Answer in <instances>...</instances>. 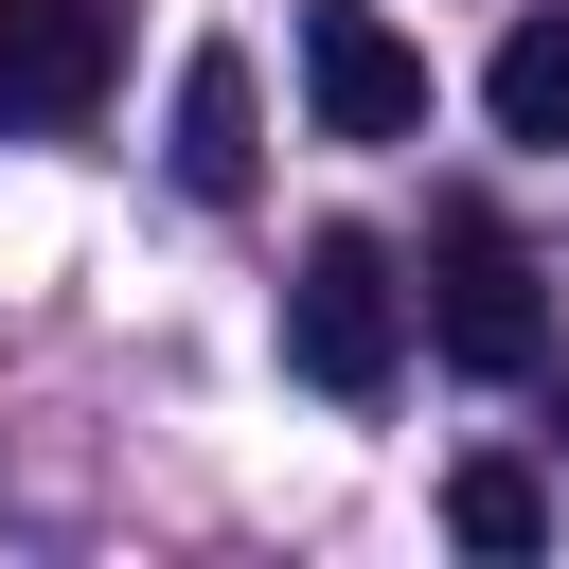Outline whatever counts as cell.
<instances>
[{"instance_id": "cell-1", "label": "cell", "mask_w": 569, "mask_h": 569, "mask_svg": "<svg viewBox=\"0 0 569 569\" xmlns=\"http://www.w3.org/2000/svg\"><path fill=\"white\" fill-rule=\"evenodd\" d=\"M427 356H445V373H480V391L551 373V267H533L480 196H445V213H427Z\"/></svg>"}, {"instance_id": "cell-2", "label": "cell", "mask_w": 569, "mask_h": 569, "mask_svg": "<svg viewBox=\"0 0 569 569\" xmlns=\"http://www.w3.org/2000/svg\"><path fill=\"white\" fill-rule=\"evenodd\" d=\"M284 373H302V391H338V409H373V391L409 373L391 231H302V267H284Z\"/></svg>"}, {"instance_id": "cell-3", "label": "cell", "mask_w": 569, "mask_h": 569, "mask_svg": "<svg viewBox=\"0 0 569 569\" xmlns=\"http://www.w3.org/2000/svg\"><path fill=\"white\" fill-rule=\"evenodd\" d=\"M284 71H302L320 142H409V124H427V53H409L373 0H302V18H284Z\"/></svg>"}, {"instance_id": "cell-4", "label": "cell", "mask_w": 569, "mask_h": 569, "mask_svg": "<svg viewBox=\"0 0 569 569\" xmlns=\"http://www.w3.org/2000/svg\"><path fill=\"white\" fill-rule=\"evenodd\" d=\"M107 89H124V0H0V107L18 124H107Z\"/></svg>"}, {"instance_id": "cell-5", "label": "cell", "mask_w": 569, "mask_h": 569, "mask_svg": "<svg viewBox=\"0 0 569 569\" xmlns=\"http://www.w3.org/2000/svg\"><path fill=\"white\" fill-rule=\"evenodd\" d=\"M249 178H267V89H249V53H231V36H196V53H178V196H213V213H231Z\"/></svg>"}, {"instance_id": "cell-6", "label": "cell", "mask_w": 569, "mask_h": 569, "mask_svg": "<svg viewBox=\"0 0 569 569\" xmlns=\"http://www.w3.org/2000/svg\"><path fill=\"white\" fill-rule=\"evenodd\" d=\"M445 533H462L480 569H533V551H551V480L480 445V462H445Z\"/></svg>"}, {"instance_id": "cell-7", "label": "cell", "mask_w": 569, "mask_h": 569, "mask_svg": "<svg viewBox=\"0 0 569 569\" xmlns=\"http://www.w3.org/2000/svg\"><path fill=\"white\" fill-rule=\"evenodd\" d=\"M480 107H498V142H569V0L498 36V71H480Z\"/></svg>"}]
</instances>
